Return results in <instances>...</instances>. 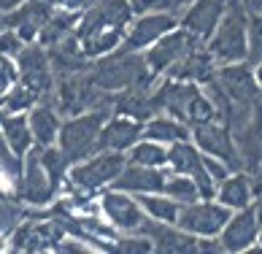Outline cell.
I'll use <instances>...</instances> for the list:
<instances>
[{
    "label": "cell",
    "instance_id": "1",
    "mask_svg": "<svg viewBox=\"0 0 262 254\" xmlns=\"http://www.w3.org/2000/svg\"><path fill=\"white\" fill-rule=\"evenodd\" d=\"M246 41H249V16L244 0H230L225 14H222L216 30L206 41V49L216 65L244 62L246 60Z\"/></svg>",
    "mask_w": 262,
    "mask_h": 254
},
{
    "label": "cell",
    "instance_id": "2",
    "mask_svg": "<svg viewBox=\"0 0 262 254\" xmlns=\"http://www.w3.org/2000/svg\"><path fill=\"white\" fill-rule=\"evenodd\" d=\"M108 111H79L65 116L60 124V133H57V146L65 152V157L73 162L86 160L90 154L100 152V130L103 122L108 119Z\"/></svg>",
    "mask_w": 262,
    "mask_h": 254
},
{
    "label": "cell",
    "instance_id": "3",
    "mask_svg": "<svg viewBox=\"0 0 262 254\" xmlns=\"http://www.w3.org/2000/svg\"><path fill=\"white\" fill-rule=\"evenodd\" d=\"M127 165V154L124 152H108L100 149L90 154L86 160H79L68 168V187L76 195H92L100 192L105 187H111L114 179L122 173V168Z\"/></svg>",
    "mask_w": 262,
    "mask_h": 254
},
{
    "label": "cell",
    "instance_id": "4",
    "mask_svg": "<svg viewBox=\"0 0 262 254\" xmlns=\"http://www.w3.org/2000/svg\"><path fill=\"white\" fill-rule=\"evenodd\" d=\"M230 217L232 211L227 206H222L216 198H200L179 208L176 224L181 230L192 232L195 238H216Z\"/></svg>",
    "mask_w": 262,
    "mask_h": 254
},
{
    "label": "cell",
    "instance_id": "5",
    "mask_svg": "<svg viewBox=\"0 0 262 254\" xmlns=\"http://www.w3.org/2000/svg\"><path fill=\"white\" fill-rule=\"evenodd\" d=\"M189 130H192V135H189L192 143H195L203 154L222 160L230 171H244V160H241L235 135H232V130L227 124L213 119V122L195 124V127H189Z\"/></svg>",
    "mask_w": 262,
    "mask_h": 254
},
{
    "label": "cell",
    "instance_id": "6",
    "mask_svg": "<svg viewBox=\"0 0 262 254\" xmlns=\"http://www.w3.org/2000/svg\"><path fill=\"white\" fill-rule=\"evenodd\" d=\"M203 41H198L192 33H187L184 27H173L170 33H165L162 38H157L151 46L143 49V60H146L149 71L154 76H165L179 60H184L192 49L200 46Z\"/></svg>",
    "mask_w": 262,
    "mask_h": 254
},
{
    "label": "cell",
    "instance_id": "7",
    "mask_svg": "<svg viewBox=\"0 0 262 254\" xmlns=\"http://www.w3.org/2000/svg\"><path fill=\"white\" fill-rule=\"evenodd\" d=\"M100 211L108 219V224L119 232H141L146 222V211L135 200V195L122 189H105L100 195Z\"/></svg>",
    "mask_w": 262,
    "mask_h": 254
},
{
    "label": "cell",
    "instance_id": "8",
    "mask_svg": "<svg viewBox=\"0 0 262 254\" xmlns=\"http://www.w3.org/2000/svg\"><path fill=\"white\" fill-rule=\"evenodd\" d=\"M54 195L57 192L49 181V173L43 171L38 149L33 146L22 160V173H19V179H16V200H25V203H30V206H46Z\"/></svg>",
    "mask_w": 262,
    "mask_h": 254
},
{
    "label": "cell",
    "instance_id": "9",
    "mask_svg": "<svg viewBox=\"0 0 262 254\" xmlns=\"http://www.w3.org/2000/svg\"><path fill=\"white\" fill-rule=\"evenodd\" d=\"M173 27H179V16L162 14V11H146V14H135L133 22L127 25L124 41L119 46L130 49V52H143L146 46H151L157 38L165 33H170Z\"/></svg>",
    "mask_w": 262,
    "mask_h": 254
},
{
    "label": "cell",
    "instance_id": "10",
    "mask_svg": "<svg viewBox=\"0 0 262 254\" xmlns=\"http://www.w3.org/2000/svg\"><path fill=\"white\" fill-rule=\"evenodd\" d=\"M257 232H259L257 214H254L251 206H246L241 211H232V217L227 219V224L222 227V232L216 238L222 243V251L244 254L251 243H257Z\"/></svg>",
    "mask_w": 262,
    "mask_h": 254
},
{
    "label": "cell",
    "instance_id": "11",
    "mask_svg": "<svg viewBox=\"0 0 262 254\" xmlns=\"http://www.w3.org/2000/svg\"><path fill=\"white\" fill-rule=\"evenodd\" d=\"M216 81L235 103H254L262 97L257 79H254V68L246 60L244 62H230L216 68Z\"/></svg>",
    "mask_w": 262,
    "mask_h": 254
},
{
    "label": "cell",
    "instance_id": "12",
    "mask_svg": "<svg viewBox=\"0 0 262 254\" xmlns=\"http://www.w3.org/2000/svg\"><path fill=\"white\" fill-rule=\"evenodd\" d=\"M230 0H192V6L179 16V27H184L187 33H192L198 41L206 44L216 30L222 14H225Z\"/></svg>",
    "mask_w": 262,
    "mask_h": 254
},
{
    "label": "cell",
    "instance_id": "13",
    "mask_svg": "<svg viewBox=\"0 0 262 254\" xmlns=\"http://www.w3.org/2000/svg\"><path fill=\"white\" fill-rule=\"evenodd\" d=\"M141 232L154 243V251H168V254H189V251H198V238L192 236V232L181 230L179 224L157 222V219H149V217H146Z\"/></svg>",
    "mask_w": 262,
    "mask_h": 254
},
{
    "label": "cell",
    "instance_id": "14",
    "mask_svg": "<svg viewBox=\"0 0 262 254\" xmlns=\"http://www.w3.org/2000/svg\"><path fill=\"white\" fill-rule=\"evenodd\" d=\"M165 179H168V168H149V165L127 162L122 173L114 179L111 189H122L130 195H151V192H162Z\"/></svg>",
    "mask_w": 262,
    "mask_h": 254
},
{
    "label": "cell",
    "instance_id": "15",
    "mask_svg": "<svg viewBox=\"0 0 262 254\" xmlns=\"http://www.w3.org/2000/svg\"><path fill=\"white\" fill-rule=\"evenodd\" d=\"M143 124L138 119H130L124 114H114L103 122L100 130V149L108 152H127L135 141H141Z\"/></svg>",
    "mask_w": 262,
    "mask_h": 254
},
{
    "label": "cell",
    "instance_id": "16",
    "mask_svg": "<svg viewBox=\"0 0 262 254\" xmlns=\"http://www.w3.org/2000/svg\"><path fill=\"white\" fill-rule=\"evenodd\" d=\"M0 130H3V138L8 143V149H11L19 160H25V154L35 146L27 114H22V111H0Z\"/></svg>",
    "mask_w": 262,
    "mask_h": 254
},
{
    "label": "cell",
    "instance_id": "17",
    "mask_svg": "<svg viewBox=\"0 0 262 254\" xmlns=\"http://www.w3.org/2000/svg\"><path fill=\"white\" fill-rule=\"evenodd\" d=\"M27 122H30V133H33V141L35 146H52L57 143V133H60V114H57L54 103L49 100H41L35 103L30 111H27Z\"/></svg>",
    "mask_w": 262,
    "mask_h": 254
},
{
    "label": "cell",
    "instance_id": "18",
    "mask_svg": "<svg viewBox=\"0 0 262 254\" xmlns=\"http://www.w3.org/2000/svg\"><path fill=\"white\" fill-rule=\"evenodd\" d=\"M222 206H227L230 211H241L251 206V200H254V184L251 179L244 173V171H232L225 181L216 184V195H213Z\"/></svg>",
    "mask_w": 262,
    "mask_h": 254
},
{
    "label": "cell",
    "instance_id": "19",
    "mask_svg": "<svg viewBox=\"0 0 262 254\" xmlns=\"http://www.w3.org/2000/svg\"><path fill=\"white\" fill-rule=\"evenodd\" d=\"M192 135L189 130V124H184L181 119H176V116H170V114H154L151 119L143 122V133H141V138H149V141H157V143H165V146H170V143H176V141H187Z\"/></svg>",
    "mask_w": 262,
    "mask_h": 254
},
{
    "label": "cell",
    "instance_id": "20",
    "mask_svg": "<svg viewBox=\"0 0 262 254\" xmlns=\"http://www.w3.org/2000/svg\"><path fill=\"white\" fill-rule=\"evenodd\" d=\"M79 19H81V11H68V8H60V11H52L49 19H46L41 35H38V44H43L46 49L60 44L62 38L73 35L76 27H79Z\"/></svg>",
    "mask_w": 262,
    "mask_h": 254
},
{
    "label": "cell",
    "instance_id": "21",
    "mask_svg": "<svg viewBox=\"0 0 262 254\" xmlns=\"http://www.w3.org/2000/svg\"><path fill=\"white\" fill-rule=\"evenodd\" d=\"M200 165H203V152L192 143V138L176 141V143L168 146V171L189 176L195 168H200Z\"/></svg>",
    "mask_w": 262,
    "mask_h": 254
},
{
    "label": "cell",
    "instance_id": "22",
    "mask_svg": "<svg viewBox=\"0 0 262 254\" xmlns=\"http://www.w3.org/2000/svg\"><path fill=\"white\" fill-rule=\"evenodd\" d=\"M127 162H138V165H149V168H168V146L141 138L135 141L127 152Z\"/></svg>",
    "mask_w": 262,
    "mask_h": 254
},
{
    "label": "cell",
    "instance_id": "23",
    "mask_svg": "<svg viewBox=\"0 0 262 254\" xmlns=\"http://www.w3.org/2000/svg\"><path fill=\"white\" fill-rule=\"evenodd\" d=\"M135 200L141 203V208L146 211L149 219H157V222H170L176 224V217H179V203L168 198L162 192H151V195H135Z\"/></svg>",
    "mask_w": 262,
    "mask_h": 254
},
{
    "label": "cell",
    "instance_id": "24",
    "mask_svg": "<svg viewBox=\"0 0 262 254\" xmlns=\"http://www.w3.org/2000/svg\"><path fill=\"white\" fill-rule=\"evenodd\" d=\"M162 195L173 198L179 206H187V203L200 200V192H198V187H195V181H192V176H187V173H173V171H168V179H165Z\"/></svg>",
    "mask_w": 262,
    "mask_h": 254
},
{
    "label": "cell",
    "instance_id": "25",
    "mask_svg": "<svg viewBox=\"0 0 262 254\" xmlns=\"http://www.w3.org/2000/svg\"><path fill=\"white\" fill-rule=\"evenodd\" d=\"M35 103H41V100H38V95H35L27 84L19 81V79L8 87V92H6L3 97H0L3 111H22V114H27Z\"/></svg>",
    "mask_w": 262,
    "mask_h": 254
},
{
    "label": "cell",
    "instance_id": "26",
    "mask_svg": "<svg viewBox=\"0 0 262 254\" xmlns=\"http://www.w3.org/2000/svg\"><path fill=\"white\" fill-rule=\"evenodd\" d=\"M246 62H262V22L249 19V41H246Z\"/></svg>",
    "mask_w": 262,
    "mask_h": 254
},
{
    "label": "cell",
    "instance_id": "27",
    "mask_svg": "<svg viewBox=\"0 0 262 254\" xmlns=\"http://www.w3.org/2000/svg\"><path fill=\"white\" fill-rule=\"evenodd\" d=\"M22 46H25V41L11 30V27H0V54H6L14 60V57L22 52Z\"/></svg>",
    "mask_w": 262,
    "mask_h": 254
},
{
    "label": "cell",
    "instance_id": "28",
    "mask_svg": "<svg viewBox=\"0 0 262 254\" xmlns=\"http://www.w3.org/2000/svg\"><path fill=\"white\" fill-rule=\"evenodd\" d=\"M16 79H19V73H16V62L11 60V57L0 54V97H3V95L8 92V87H11Z\"/></svg>",
    "mask_w": 262,
    "mask_h": 254
},
{
    "label": "cell",
    "instance_id": "29",
    "mask_svg": "<svg viewBox=\"0 0 262 254\" xmlns=\"http://www.w3.org/2000/svg\"><path fill=\"white\" fill-rule=\"evenodd\" d=\"M189 6H192V0H149V11H162V14H173V16H181Z\"/></svg>",
    "mask_w": 262,
    "mask_h": 254
},
{
    "label": "cell",
    "instance_id": "30",
    "mask_svg": "<svg viewBox=\"0 0 262 254\" xmlns=\"http://www.w3.org/2000/svg\"><path fill=\"white\" fill-rule=\"evenodd\" d=\"M203 165H206V171H208V176H211V179L213 181H225L227 179V176L232 173L230 168H227V165L225 162H222V160H216V157H208V154H203Z\"/></svg>",
    "mask_w": 262,
    "mask_h": 254
},
{
    "label": "cell",
    "instance_id": "31",
    "mask_svg": "<svg viewBox=\"0 0 262 254\" xmlns=\"http://www.w3.org/2000/svg\"><path fill=\"white\" fill-rule=\"evenodd\" d=\"M251 68H254V79H257V87H259V92H262V62L251 65Z\"/></svg>",
    "mask_w": 262,
    "mask_h": 254
},
{
    "label": "cell",
    "instance_id": "32",
    "mask_svg": "<svg viewBox=\"0 0 262 254\" xmlns=\"http://www.w3.org/2000/svg\"><path fill=\"white\" fill-rule=\"evenodd\" d=\"M0 200H16V192H8V189L0 187Z\"/></svg>",
    "mask_w": 262,
    "mask_h": 254
},
{
    "label": "cell",
    "instance_id": "33",
    "mask_svg": "<svg viewBox=\"0 0 262 254\" xmlns=\"http://www.w3.org/2000/svg\"><path fill=\"white\" fill-rule=\"evenodd\" d=\"M6 241H8L6 236H0V251H6V249H8V243H6Z\"/></svg>",
    "mask_w": 262,
    "mask_h": 254
},
{
    "label": "cell",
    "instance_id": "34",
    "mask_svg": "<svg viewBox=\"0 0 262 254\" xmlns=\"http://www.w3.org/2000/svg\"><path fill=\"white\" fill-rule=\"evenodd\" d=\"M257 243L262 246V224H259V232H257Z\"/></svg>",
    "mask_w": 262,
    "mask_h": 254
},
{
    "label": "cell",
    "instance_id": "35",
    "mask_svg": "<svg viewBox=\"0 0 262 254\" xmlns=\"http://www.w3.org/2000/svg\"><path fill=\"white\" fill-rule=\"evenodd\" d=\"M0 173H3V171H0Z\"/></svg>",
    "mask_w": 262,
    "mask_h": 254
}]
</instances>
